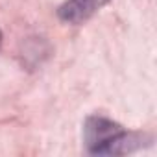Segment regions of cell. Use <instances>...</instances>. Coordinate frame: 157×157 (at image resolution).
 <instances>
[{
    "label": "cell",
    "mask_w": 157,
    "mask_h": 157,
    "mask_svg": "<svg viewBox=\"0 0 157 157\" xmlns=\"http://www.w3.org/2000/svg\"><path fill=\"white\" fill-rule=\"evenodd\" d=\"M0 41H2V35H0Z\"/></svg>",
    "instance_id": "3"
},
{
    "label": "cell",
    "mask_w": 157,
    "mask_h": 157,
    "mask_svg": "<svg viewBox=\"0 0 157 157\" xmlns=\"http://www.w3.org/2000/svg\"><path fill=\"white\" fill-rule=\"evenodd\" d=\"M109 0H68L67 4L59 8V17L67 22H82L89 19L96 10H100Z\"/></svg>",
    "instance_id": "2"
},
{
    "label": "cell",
    "mask_w": 157,
    "mask_h": 157,
    "mask_svg": "<svg viewBox=\"0 0 157 157\" xmlns=\"http://www.w3.org/2000/svg\"><path fill=\"white\" fill-rule=\"evenodd\" d=\"M85 142L91 153L115 155L131 150L135 140L118 124L102 117H91L85 124Z\"/></svg>",
    "instance_id": "1"
}]
</instances>
